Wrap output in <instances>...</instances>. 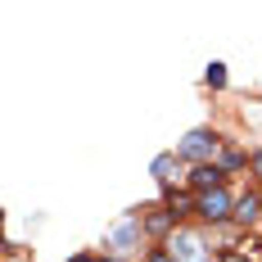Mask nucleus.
<instances>
[{
	"label": "nucleus",
	"instance_id": "15",
	"mask_svg": "<svg viewBox=\"0 0 262 262\" xmlns=\"http://www.w3.org/2000/svg\"><path fill=\"white\" fill-rule=\"evenodd\" d=\"M68 262H95V258H91V253H77V258H68Z\"/></svg>",
	"mask_w": 262,
	"mask_h": 262
},
{
	"label": "nucleus",
	"instance_id": "11",
	"mask_svg": "<svg viewBox=\"0 0 262 262\" xmlns=\"http://www.w3.org/2000/svg\"><path fill=\"white\" fill-rule=\"evenodd\" d=\"M204 81H208L212 91H222V86H226V63H208V73H204Z\"/></svg>",
	"mask_w": 262,
	"mask_h": 262
},
{
	"label": "nucleus",
	"instance_id": "6",
	"mask_svg": "<svg viewBox=\"0 0 262 262\" xmlns=\"http://www.w3.org/2000/svg\"><path fill=\"white\" fill-rule=\"evenodd\" d=\"M258 217H262V194H258V190L239 194V199H235V217H231V222H235V226H253Z\"/></svg>",
	"mask_w": 262,
	"mask_h": 262
},
{
	"label": "nucleus",
	"instance_id": "4",
	"mask_svg": "<svg viewBox=\"0 0 262 262\" xmlns=\"http://www.w3.org/2000/svg\"><path fill=\"white\" fill-rule=\"evenodd\" d=\"M140 235H145V226H140V217H127V222H118L113 231H108V249H113V258H127L140 249Z\"/></svg>",
	"mask_w": 262,
	"mask_h": 262
},
{
	"label": "nucleus",
	"instance_id": "7",
	"mask_svg": "<svg viewBox=\"0 0 262 262\" xmlns=\"http://www.w3.org/2000/svg\"><path fill=\"white\" fill-rule=\"evenodd\" d=\"M163 208L172 212V222H185L190 212H199V194H181V190H167Z\"/></svg>",
	"mask_w": 262,
	"mask_h": 262
},
{
	"label": "nucleus",
	"instance_id": "14",
	"mask_svg": "<svg viewBox=\"0 0 262 262\" xmlns=\"http://www.w3.org/2000/svg\"><path fill=\"white\" fill-rule=\"evenodd\" d=\"M253 177H258V181H262V149H258V154H253Z\"/></svg>",
	"mask_w": 262,
	"mask_h": 262
},
{
	"label": "nucleus",
	"instance_id": "13",
	"mask_svg": "<svg viewBox=\"0 0 262 262\" xmlns=\"http://www.w3.org/2000/svg\"><path fill=\"white\" fill-rule=\"evenodd\" d=\"M222 262H249V253H239V249H235V253H226Z\"/></svg>",
	"mask_w": 262,
	"mask_h": 262
},
{
	"label": "nucleus",
	"instance_id": "12",
	"mask_svg": "<svg viewBox=\"0 0 262 262\" xmlns=\"http://www.w3.org/2000/svg\"><path fill=\"white\" fill-rule=\"evenodd\" d=\"M145 262H172V253L167 249H154V253H145Z\"/></svg>",
	"mask_w": 262,
	"mask_h": 262
},
{
	"label": "nucleus",
	"instance_id": "16",
	"mask_svg": "<svg viewBox=\"0 0 262 262\" xmlns=\"http://www.w3.org/2000/svg\"><path fill=\"white\" fill-rule=\"evenodd\" d=\"M100 262H122V258H100Z\"/></svg>",
	"mask_w": 262,
	"mask_h": 262
},
{
	"label": "nucleus",
	"instance_id": "2",
	"mask_svg": "<svg viewBox=\"0 0 262 262\" xmlns=\"http://www.w3.org/2000/svg\"><path fill=\"white\" fill-rule=\"evenodd\" d=\"M163 249L172 253V262H208V239L199 235V231H181V226H177Z\"/></svg>",
	"mask_w": 262,
	"mask_h": 262
},
{
	"label": "nucleus",
	"instance_id": "1",
	"mask_svg": "<svg viewBox=\"0 0 262 262\" xmlns=\"http://www.w3.org/2000/svg\"><path fill=\"white\" fill-rule=\"evenodd\" d=\"M177 154H181L185 163H194V167H204V163H212V158L222 154V136L212 127H194L181 145H177Z\"/></svg>",
	"mask_w": 262,
	"mask_h": 262
},
{
	"label": "nucleus",
	"instance_id": "8",
	"mask_svg": "<svg viewBox=\"0 0 262 262\" xmlns=\"http://www.w3.org/2000/svg\"><path fill=\"white\" fill-rule=\"evenodd\" d=\"M181 163H185V158L177 154V149H172V154H158L154 163H149V177L163 181V185H172V181H177V172H181Z\"/></svg>",
	"mask_w": 262,
	"mask_h": 262
},
{
	"label": "nucleus",
	"instance_id": "10",
	"mask_svg": "<svg viewBox=\"0 0 262 262\" xmlns=\"http://www.w3.org/2000/svg\"><path fill=\"white\" fill-rule=\"evenodd\" d=\"M217 167L231 177V172H239V167H249V158L239 154V149H222V163H217Z\"/></svg>",
	"mask_w": 262,
	"mask_h": 262
},
{
	"label": "nucleus",
	"instance_id": "5",
	"mask_svg": "<svg viewBox=\"0 0 262 262\" xmlns=\"http://www.w3.org/2000/svg\"><path fill=\"white\" fill-rule=\"evenodd\" d=\"M185 181H190V194H208V190H222V185H226V172H222L217 163H204V167H194Z\"/></svg>",
	"mask_w": 262,
	"mask_h": 262
},
{
	"label": "nucleus",
	"instance_id": "3",
	"mask_svg": "<svg viewBox=\"0 0 262 262\" xmlns=\"http://www.w3.org/2000/svg\"><path fill=\"white\" fill-rule=\"evenodd\" d=\"M199 217L208 222V226H222V222H231L235 217V194L222 185V190H208V194H199Z\"/></svg>",
	"mask_w": 262,
	"mask_h": 262
},
{
	"label": "nucleus",
	"instance_id": "9",
	"mask_svg": "<svg viewBox=\"0 0 262 262\" xmlns=\"http://www.w3.org/2000/svg\"><path fill=\"white\" fill-rule=\"evenodd\" d=\"M140 226H145L149 235H167V231H177V222H172V212H167V208H149V217H145Z\"/></svg>",
	"mask_w": 262,
	"mask_h": 262
}]
</instances>
